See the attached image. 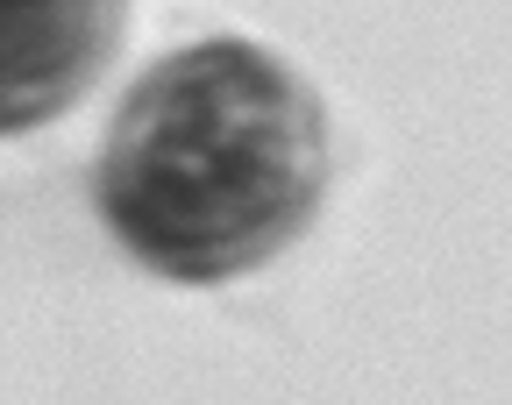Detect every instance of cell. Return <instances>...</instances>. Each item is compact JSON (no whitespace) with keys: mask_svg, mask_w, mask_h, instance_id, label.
<instances>
[{"mask_svg":"<svg viewBox=\"0 0 512 405\" xmlns=\"http://www.w3.org/2000/svg\"><path fill=\"white\" fill-rule=\"evenodd\" d=\"M328 192V114L299 64L249 36L157 57L93 164L107 235L171 285H228L285 256Z\"/></svg>","mask_w":512,"mask_h":405,"instance_id":"obj_1","label":"cell"},{"mask_svg":"<svg viewBox=\"0 0 512 405\" xmlns=\"http://www.w3.org/2000/svg\"><path fill=\"white\" fill-rule=\"evenodd\" d=\"M128 0H0V135L79 107L121 50Z\"/></svg>","mask_w":512,"mask_h":405,"instance_id":"obj_2","label":"cell"}]
</instances>
